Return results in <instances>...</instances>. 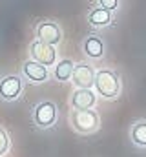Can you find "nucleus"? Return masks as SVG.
<instances>
[{
	"instance_id": "0eeeda50",
	"label": "nucleus",
	"mask_w": 146,
	"mask_h": 157,
	"mask_svg": "<svg viewBox=\"0 0 146 157\" xmlns=\"http://www.w3.org/2000/svg\"><path fill=\"white\" fill-rule=\"evenodd\" d=\"M22 91V78L18 75H7L0 78V97L4 101H15L18 99Z\"/></svg>"
},
{
	"instance_id": "7ed1b4c3",
	"label": "nucleus",
	"mask_w": 146,
	"mask_h": 157,
	"mask_svg": "<svg viewBox=\"0 0 146 157\" xmlns=\"http://www.w3.org/2000/svg\"><path fill=\"white\" fill-rule=\"evenodd\" d=\"M95 77H97V71L91 64H88V62L75 64L71 78L73 84L77 86V90H91L95 86Z\"/></svg>"
},
{
	"instance_id": "1a4fd4ad",
	"label": "nucleus",
	"mask_w": 146,
	"mask_h": 157,
	"mask_svg": "<svg viewBox=\"0 0 146 157\" xmlns=\"http://www.w3.org/2000/svg\"><path fill=\"white\" fill-rule=\"evenodd\" d=\"M22 73L24 77L29 78L31 82H46L48 77H49V71L46 66L38 64L35 60H26L24 66H22Z\"/></svg>"
},
{
	"instance_id": "9b49d317",
	"label": "nucleus",
	"mask_w": 146,
	"mask_h": 157,
	"mask_svg": "<svg viewBox=\"0 0 146 157\" xmlns=\"http://www.w3.org/2000/svg\"><path fill=\"white\" fill-rule=\"evenodd\" d=\"M88 22H90V26H93V28H106L111 24V13L106 11L104 7H93L90 13H88Z\"/></svg>"
},
{
	"instance_id": "2eb2a0df",
	"label": "nucleus",
	"mask_w": 146,
	"mask_h": 157,
	"mask_svg": "<svg viewBox=\"0 0 146 157\" xmlns=\"http://www.w3.org/2000/svg\"><path fill=\"white\" fill-rule=\"evenodd\" d=\"M99 6H101V7H104L106 11L111 13V11H113V9H117L121 4H119V0H101V2H99Z\"/></svg>"
},
{
	"instance_id": "423d86ee",
	"label": "nucleus",
	"mask_w": 146,
	"mask_h": 157,
	"mask_svg": "<svg viewBox=\"0 0 146 157\" xmlns=\"http://www.w3.org/2000/svg\"><path fill=\"white\" fill-rule=\"evenodd\" d=\"M33 119L38 128H49L55 124L57 121V106L51 101H44L40 104H36L35 112H33Z\"/></svg>"
},
{
	"instance_id": "39448f33",
	"label": "nucleus",
	"mask_w": 146,
	"mask_h": 157,
	"mask_svg": "<svg viewBox=\"0 0 146 157\" xmlns=\"http://www.w3.org/2000/svg\"><path fill=\"white\" fill-rule=\"evenodd\" d=\"M36 37H38V42L42 44H48V46H57L60 40H62V29L57 22H40L36 26Z\"/></svg>"
},
{
	"instance_id": "4468645a",
	"label": "nucleus",
	"mask_w": 146,
	"mask_h": 157,
	"mask_svg": "<svg viewBox=\"0 0 146 157\" xmlns=\"http://www.w3.org/2000/svg\"><path fill=\"white\" fill-rule=\"evenodd\" d=\"M7 150H9V137H7L6 130L0 126V157L7 154Z\"/></svg>"
},
{
	"instance_id": "f257e3e1",
	"label": "nucleus",
	"mask_w": 146,
	"mask_h": 157,
	"mask_svg": "<svg viewBox=\"0 0 146 157\" xmlns=\"http://www.w3.org/2000/svg\"><path fill=\"white\" fill-rule=\"evenodd\" d=\"M95 91L97 95H101L102 99L106 101H113L121 95V90H122V82L121 77L110 70V68H102L97 71V77H95Z\"/></svg>"
},
{
	"instance_id": "f03ea898",
	"label": "nucleus",
	"mask_w": 146,
	"mask_h": 157,
	"mask_svg": "<svg viewBox=\"0 0 146 157\" xmlns=\"http://www.w3.org/2000/svg\"><path fill=\"white\" fill-rule=\"evenodd\" d=\"M71 128L79 133H95L101 126V119L95 110H71L70 113Z\"/></svg>"
},
{
	"instance_id": "9d476101",
	"label": "nucleus",
	"mask_w": 146,
	"mask_h": 157,
	"mask_svg": "<svg viewBox=\"0 0 146 157\" xmlns=\"http://www.w3.org/2000/svg\"><path fill=\"white\" fill-rule=\"evenodd\" d=\"M82 51H84L90 59H93V60L102 59V55H104V42H102L101 37L91 35V37H88V39L84 40V44H82Z\"/></svg>"
},
{
	"instance_id": "ddd939ff",
	"label": "nucleus",
	"mask_w": 146,
	"mask_h": 157,
	"mask_svg": "<svg viewBox=\"0 0 146 157\" xmlns=\"http://www.w3.org/2000/svg\"><path fill=\"white\" fill-rule=\"evenodd\" d=\"M73 70H75V64H73L71 59H62L55 64V70H53V77L57 78L59 82H64V80H70L73 77Z\"/></svg>"
},
{
	"instance_id": "f8f14e48",
	"label": "nucleus",
	"mask_w": 146,
	"mask_h": 157,
	"mask_svg": "<svg viewBox=\"0 0 146 157\" xmlns=\"http://www.w3.org/2000/svg\"><path fill=\"white\" fill-rule=\"evenodd\" d=\"M130 139L135 146L146 148V119H139L130 128Z\"/></svg>"
},
{
	"instance_id": "6e6552de",
	"label": "nucleus",
	"mask_w": 146,
	"mask_h": 157,
	"mask_svg": "<svg viewBox=\"0 0 146 157\" xmlns=\"http://www.w3.org/2000/svg\"><path fill=\"white\" fill-rule=\"evenodd\" d=\"M97 102V93L93 90H75L70 97L73 110H91Z\"/></svg>"
},
{
	"instance_id": "20e7f679",
	"label": "nucleus",
	"mask_w": 146,
	"mask_h": 157,
	"mask_svg": "<svg viewBox=\"0 0 146 157\" xmlns=\"http://www.w3.org/2000/svg\"><path fill=\"white\" fill-rule=\"evenodd\" d=\"M29 53H31L35 62L46 66V68L57 64V49L53 46H48V44H42V42L35 40L29 44Z\"/></svg>"
}]
</instances>
